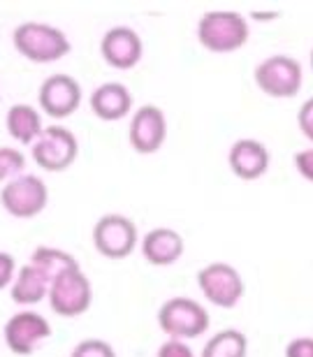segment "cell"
<instances>
[{
	"mask_svg": "<svg viewBox=\"0 0 313 357\" xmlns=\"http://www.w3.org/2000/svg\"><path fill=\"white\" fill-rule=\"evenodd\" d=\"M49 190L40 176L24 174L7 181L0 190V202L14 218H33L47 206Z\"/></svg>",
	"mask_w": 313,
	"mask_h": 357,
	"instance_id": "8992f818",
	"label": "cell"
},
{
	"mask_svg": "<svg viewBox=\"0 0 313 357\" xmlns=\"http://www.w3.org/2000/svg\"><path fill=\"white\" fill-rule=\"evenodd\" d=\"M311 68H313V52H311Z\"/></svg>",
	"mask_w": 313,
	"mask_h": 357,
	"instance_id": "83f0119b",
	"label": "cell"
},
{
	"mask_svg": "<svg viewBox=\"0 0 313 357\" xmlns=\"http://www.w3.org/2000/svg\"><path fill=\"white\" fill-rule=\"evenodd\" d=\"M70 357H116V353L102 339H84L82 344L75 346Z\"/></svg>",
	"mask_w": 313,
	"mask_h": 357,
	"instance_id": "7402d4cb",
	"label": "cell"
},
{
	"mask_svg": "<svg viewBox=\"0 0 313 357\" xmlns=\"http://www.w3.org/2000/svg\"><path fill=\"white\" fill-rule=\"evenodd\" d=\"M5 126H7V132L17 142H21V144H35V139L45 130L40 114L35 112L31 105L10 107V112H7V116H5Z\"/></svg>",
	"mask_w": 313,
	"mask_h": 357,
	"instance_id": "e0dca14e",
	"label": "cell"
},
{
	"mask_svg": "<svg viewBox=\"0 0 313 357\" xmlns=\"http://www.w3.org/2000/svg\"><path fill=\"white\" fill-rule=\"evenodd\" d=\"M167 137V121L155 105H144L142 109L132 114L130 128H128V139L137 153H155L165 144Z\"/></svg>",
	"mask_w": 313,
	"mask_h": 357,
	"instance_id": "8fae6325",
	"label": "cell"
},
{
	"mask_svg": "<svg viewBox=\"0 0 313 357\" xmlns=\"http://www.w3.org/2000/svg\"><path fill=\"white\" fill-rule=\"evenodd\" d=\"M14 47L24 59L33 63H54L61 61L70 52L66 33L49 24H21L14 31Z\"/></svg>",
	"mask_w": 313,
	"mask_h": 357,
	"instance_id": "6da1fadb",
	"label": "cell"
},
{
	"mask_svg": "<svg viewBox=\"0 0 313 357\" xmlns=\"http://www.w3.org/2000/svg\"><path fill=\"white\" fill-rule=\"evenodd\" d=\"M255 84L269 98H295L302 86V66L290 56H272L255 68Z\"/></svg>",
	"mask_w": 313,
	"mask_h": 357,
	"instance_id": "52a82bcc",
	"label": "cell"
},
{
	"mask_svg": "<svg viewBox=\"0 0 313 357\" xmlns=\"http://www.w3.org/2000/svg\"><path fill=\"white\" fill-rule=\"evenodd\" d=\"M227 162H230L234 176L244 178V181H255L267 172L269 151L258 139H239L232 144Z\"/></svg>",
	"mask_w": 313,
	"mask_h": 357,
	"instance_id": "5bb4252c",
	"label": "cell"
},
{
	"mask_svg": "<svg viewBox=\"0 0 313 357\" xmlns=\"http://www.w3.org/2000/svg\"><path fill=\"white\" fill-rule=\"evenodd\" d=\"M82 86L68 75H52L40 86V107L52 119H68L79 109Z\"/></svg>",
	"mask_w": 313,
	"mask_h": 357,
	"instance_id": "7c38bea8",
	"label": "cell"
},
{
	"mask_svg": "<svg viewBox=\"0 0 313 357\" xmlns=\"http://www.w3.org/2000/svg\"><path fill=\"white\" fill-rule=\"evenodd\" d=\"M295 167L307 181L313 183V149H304L295 155Z\"/></svg>",
	"mask_w": 313,
	"mask_h": 357,
	"instance_id": "484cf974",
	"label": "cell"
},
{
	"mask_svg": "<svg viewBox=\"0 0 313 357\" xmlns=\"http://www.w3.org/2000/svg\"><path fill=\"white\" fill-rule=\"evenodd\" d=\"M91 109L102 121H121L132 109V96L119 82L102 84L91 96Z\"/></svg>",
	"mask_w": 313,
	"mask_h": 357,
	"instance_id": "2e32d148",
	"label": "cell"
},
{
	"mask_svg": "<svg viewBox=\"0 0 313 357\" xmlns=\"http://www.w3.org/2000/svg\"><path fill=\"white\" fill-rule=\"evenodd\" d=\"M79 142L68 128H45L33 144V160L47 172H66L77 160Z\"/></svg>",
	"mask_w": 313,
	"mask_h": 357,
	"instance_id": "277c9868",
	"label": "cell"
},
{
	"mask_svg": "<svg viewBox=\"0 0 313 357\" xmlns=\"http://www.w3.org/2000/svg\"><path fill=\"white\" fill-rule=\"evenodd\" d=\"M93 244L98 253L109 260H123L135 251L137 227L121 213H107L93 227Z\"/></svg>",
	"mask_w": 313,
	"mask_h": 357,
	"instance_id": "ba28073f",
	"label": "cell"
},
{
	"mask_svg": "<svg viewBox=\"0 0 313 357\" xmlns=\"http://www.w3.org/2000/svg\"><path fill=\"white\" fill-rule=\"evenodd\" d=\"M158 357H195L181 339H169L158 348Z\"/></svg>",
	"mask_w": 313,
	"mask_h": 357,
	"instance_id": "603a6c76",
	"label": "cell"
},
{
	"mask_svg": "<svg viewBox=\"0 0 313 357\" xmlns=\"http://www.w3.org/2000/svg\"><path fill=\"white\" fill-rule=\"evenodd\" d=\"M49 337H52V325L33 311H21L5 325V344L14 355H33L35 348Z\"/></svg>",
	"mask_w": 313,
	"mask_h": 357,
	"instance_id": "30bf717a",
	"label": "cell"
},
{
	"mask_svg": "<svg viewBox=\"0 0 313 357\" xmlns=\"http://www.w3.org/2000/svg\"><path fill=\"white\" fill-rule=\"evenodd\" d=\"M28 265H33L35 269H38L40 274L49 281V285H52L56 278H61L63 274H68V271L79 269V262H77L72 255L61 251V248H52V246L35 248Z\"/></svg>",
	"mask_w": 313,
	"mask_h": 357,
	"instance_id": "ac0fdd59",
	"label": "cell"
},
{
	"mask_svg": "<svg viewBox=\"0 0 313 357\" xmlns=\"http://www.w3.org/2000/svg\"><path fill=\"white\" fill-rule=\"evenodd\" d=\"M142 255L155 267L174 265L183 255L181 234L176 230H169V227H155L142 239Z\"/></svg>",
	"mask_w": 313,
	"mask_h": 357,
	"instance_id": "9a60e30c",
	"label": "cell"
},
{
	"mask_svg": "<svg viewBox=\"0 0 313 357\" xmlns=\"http://www.w3.org/2000/svg\"><path fill=\"white\" fill-rule=\"evenodd\" d=\"M286 357H313V339L300 337L286 346Z\"/></svg>",
	"mask_w": 313,
	"mask_h": 357,
	"instance_id": "d4e9b609",
	"label": "cell"
},
{
	"mask_svg": "<svg viewBox=\"0 0 313 357\" xmlns=\"http://www.w3.org/2000/svg\"><path fill=\"white\" fill-rule=\"evenodd\" d=\"M248 341L237 330H223L207 341L202 357H246Z\"/></svg>",
	"mask_w": 313,
	"mask_h": 357,
	"instance_id": "ffe728a7",
	"label": "cell"
},
{
	"mask_svg": "<svg viewBox=\"0 0 313 357\" xmlns=\"http://www.w3.org/2000/svg\"><path fill=\"white\" fill-rule=\"evenodd\" d=\"M24 167H26L24 153L17 151V149H12V146H0V183L17 178V174Z\"/></svg>",
	"mask_w": 313,
	"mask_h": 357,
	"instance_id": "44dd1931",
	"label": "cell"
},
{
	"mask_svg": "<svg viewBox=\"0 0 313 357\" xmlns=\"http://www.w3.org/2000/svg\"><path fill=\"white\" fill-rule=\"evenodd\" d=\"M142 40L139 35L128 26H116L105 33L100 42L102 59L116 70H130L142 61Z\"/></svg>",
	"mask_w": 313,
	"mask_h": 357,
	"instance_id": "4fadbf2b",
	"label": "cell"
},
{
	"mask_svg": "<svg viewBox=\"0 0 313 357\" xmlns=\"http://www.w3.org/2000/svg\"><path fill=\"white\" fill-rule=\"evenodd\" d=\"M93 302V288L82 269L68 271L49 285V304L61 318H77L89 311Z\"/></svg>",
	"mask_w": 313,
	"mask_h": 357,
	"instance_id": "5b68a950",
	"label": "cell"
},
{
	"mask_svg": "<svg viewBox=\"0 0 313 357\" xmlns=\"http://www.w3.org/2000/svg\"><path fill=\"white\" fill-rule=\"evenodd\" d=\"M297 123H300V130L304 132V137L313 142V98H309L307 102L300 107Z\"/></svg>",
	"mask_w": 313,
	"mask_h": 357,
	"instance_id": "cb8c5ba5",
	"label": "cell"
},
{
	"mask_svg": "<svg viewBox=\"0 0 313 357\" xmlns=\"http://www.w3.org/2000/svg\"><path fill=\"white\" fill-rule=\"evenodd\" d=\"M160 330L172 339H195L209 327V313L190 297H172L158 311Z\"/></svg>",
	"mask_w": 313,
	"mask_h": 357,
	"instance_id": "3957f363",
	"label": "cell"
},
{
	"mask_svg": "<svg viewBox=\"0 0 313 357\" xmlns=\"http://www.w3.org/2000/svg\"><path fill=\"white\" fill-rule=\"evenodd\" d=\"M197 285L202 295L220 309H232L244 297V281L239 271L225 262H213L197 274Z\"/></svg>",
	"mask_w": 313,
	"mask_h": 357,
	"instance_id": "9c48e42d",
	"label": "cell"
},
{
	"mask_svg": "<svg viewBox=\"0 0 313 357\" xmlns=\"http://www.w3.org/2000/svg\"><path fill=\"white\" fill-rule=\"evenodd\" d=\"M14 258L10 253H3L0 251V290L7 288V285L12 283V278H14Z\"/></svg>",
	"mask_w": 313,
	"mask_h": 357,
	"instance_id": "4316f807",
	"label": "cell"
},
{
	"mask_svg": "<svg viewBox=\"0 0 313 357\" xmlns=\"http://www.w3.org/2000/svg\"><path fill=\"white\" fill-rule=\"evenodd\" d=\"M197 40L213 54H232L246 45L248 24L237 12H207L197 24Z\"/></svg>",
	"mask_w": 313,
	"mask_h": 357,
	"instance_id": "7a4b0ae2",
	"label": "cell"
},
{
	"mask_svg": "<svg viewBox=\"0 0 313 357\" xmlns=\"http://www.w3.org/2000/svg\"><path fill=\"white\" fill-rule=\"evenodd\" d=\"M45 297H49V281L33 265H24L12 285V299L17 304L28 306L42 302Z\"/></svg>",
	"mask_w": 313,
	"mask_h": 357,
	"instance_id": "d6986e66",
	"label": "cell"
}]
</instances>
